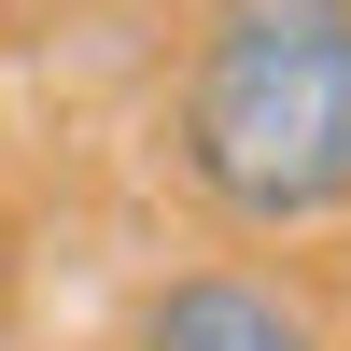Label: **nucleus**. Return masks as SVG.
<instances>
[{
  "label": "nucleus",
  "mask_w": 351,
  "mask_h": 351,
  "mask_svg": "<svg viewBox=\"0 0 351 351\" xmlns=\"http://www.w3.org/2000/svg\"><path fill=\"white\" fill-rule=\"evenodd\" d=\"M141 351H324V324L253 267H183L141 295Z\"/></svg>",
  "instance_id": "nucleus-2"
},
{
  "label": "nucleus",
  "mask_w": 351,
  "mask_h": 351,
  "mask_svg": "<svg viewBox=\"0 0 351 351\" xmlns=\"http://www.w3.org/2000/svg\"><path fill=\"white\" fill-rule=\"evenodd\" d=\"M169 141L225 225L351 211V0H211Z\"/></svg>",
  "instance_id": "nucleus-1"
}]
</instances>
